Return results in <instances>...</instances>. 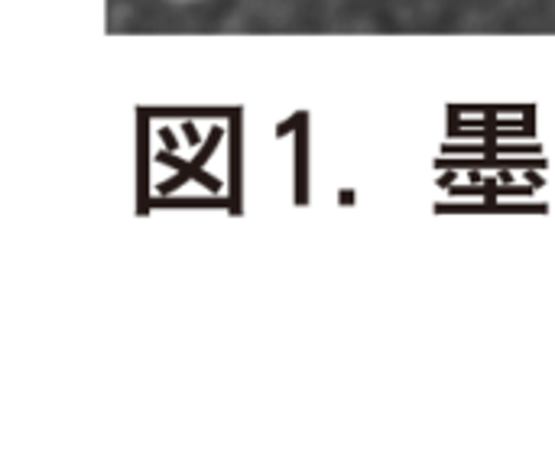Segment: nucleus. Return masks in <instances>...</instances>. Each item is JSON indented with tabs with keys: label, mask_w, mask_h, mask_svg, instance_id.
<instances>
[{
	"label": "nucleus",
	"mask_w": 555,
	"mask_h": 474,
	"mask_svg": "<svg viewBox=\"0 0 555 474\" xmlns=\"http://www.w3.org/2000/svg\"><path fill=\"white\" fill-rule=\"evenodd\" d=\"M182 3H189V0H182Z\"/></svg>",
	"instance_id": "obj_1"
}]
</instances>
